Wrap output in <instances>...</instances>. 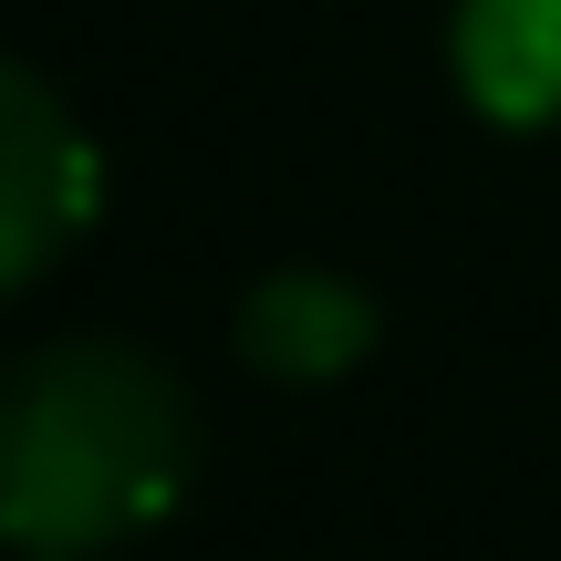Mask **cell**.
I'll return each mask as SVG.
<instances>
[{"label": "cell", "instance_id": "3", "mask_svg": "<svg viewBox=\"0 0 561 561\" xmlns=\"http://www.w3.org/2000/svg\"><path fill=\"white\" fill-rule=\"evenodd\" d=\"M375 333H385L375 291L343 280V271H271V280H250V301H240V354L261 364L271 385H343L375 354Z\"/></svg>", "mask_w": 561, "mask_h": 561}, {"label": "cell", "instance_id": "5", "mask_svg": "<svg viewBox=\"0 0 561 561\" xmlns=\"http://www.w3.org/2000/svg\"><path fill=\"white\" fill-rule=\"evenodd\" d=\"M21 561H53V551H21Z\"/></svg>", "mask_w": 561, "mask_h": 561}, {"label": "cell", "instance_id": "1", "mask_svg": "<svg viewBox=\"0 0 561 561\" xmlns=\"http://www.w3.org/2000/svg\"><path fill=\"white\" fill-rule=\"evenodd\" d=\"M198 479V405L136 343H42L0 396V530L21 551L94 561L157 530Z\"/></svg>", "mask_w": 561, "mask_h": 561}, {"label": "cell", "instance_id": "2", "mask_svg": "<svg viewBox=\"0 0 561 561\" xmlns=\"http://www.w3.org/2000/svg\"><path fill=\"white\" fill-rule=\"evenodd\" d=\"M94 229V146L53 104V83L32 62L0 73V280L32 291L53 271L62 240Z\"/></svg>", "mask_w": 561, "mask_h": 561}, {"label": "cell", "instance_id": "4", "mask_svg": "<svg viewBox=\"0 0 561 561\" xmlns=\"http://www.w3.org/2000/svg\"><path fill=\"white\" fill-rule=\"evenodd\" d=\"M447 62L489 125H510V136L561 125V0H458Z\"/></svg>", "mask_w": 561, "mask_h": 561}]
</instances>
